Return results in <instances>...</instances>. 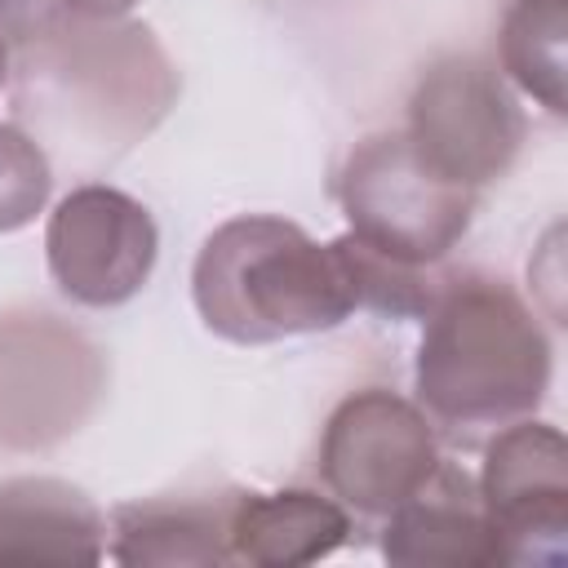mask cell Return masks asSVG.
Here are the masks:
<instances>
[{
    "label": "cell",
    "mask_w": 568,
    "mask_h": 568,
    "mask_svg": "<svg viewBox=\"0 0 568 568\" xmlns=\"http://www.w3.org/2000/svg\"><path fill=\"white\" fill-rule=\"evenodd\" d=\"M550 337L524 297L493 275H448L422 315L413 364L417 408L430 426L475 444L532 417L550 390Z\"/></svg>",
    "instance_id": "1"
},
{
    "label": "cell",
    "mask_w": 568,
    "mask_h": 568,
    "mask_svg": "<svg viewBox=\"0 0 568 568\" xmlns=\"http://www.w3.org/2000/svg\"><path fill=\"white\" fill-rule=\"evenodd\" d=\"M178 93V75L155 44V36L124 18H84L67 4L18 44V89L22 115L62 138L71 151H124L146 138Z\"/></svg>",
    "instance_id": "2"
},
{
    "label": "cell",
    "mask_w": 568,
    "mask_h": 568,
    "mask_svg": "<svg viewBox=\"0 0 568 568\" xmlns=\"http://www.w3.org/2000/svg\"><path fill=\"white\" fill-rule=\"evenodd\" d=\"M191 297L204 328L235 346L328 333L359 311L337 244H320L275 213H240L209 231L191 266Z\"/></svg>",
    "instance_id": "3"
},
{
    "label": "cell",
    "mask_w": 568,
    "mask_h": 568,
    "mask_svg": "<svg viewBox=\"0 0 568 568\" xmlns=\"http://www.w3.org/2000/svg\"><path fill=\"white\" fill-rule=\"evenodd\" d=\"M337 204L351 235L408 257L444 262L475 217V191L439 178L404 138V129L364 138L337 169Z\"/></svg>",
    "instance_id": "4"
},
{
    "label": "cell",
    "mask_w": 568,
    "mask_h": 568,
    "mask_svg": "<svg viewBox=\"0 0 568 568\" xmlns=\"http://www.w3.org/2000/svg\"><path fill=\"white\" fill-rule=\"evenodd\" d=\"M524 129V111L506 80L470 53H448L413 84L404 138L439 178L479 191L510 173Z\"/></svg>",
    "instance_id": "5"
},
{
    "label": "cell",
    "mask_w": 568,
    "mask_h": 568,
    "mask_svg": "<svg viewBox=\"0 0 568 568\" xmlns=\"http://www.w3.org/2000/svg\"><path fill=\"white\" fill-rule=\"evenodd\" d=\"M435 462L439 439L430 417L386 386L346 395L324 422L320 479L346 510L364 519L390 515L435 470Z\"/></svg>",
    "instance_id": "6"
},
{
    "label": "cell",
    "mask_w": 568,
    "mask_h": 568,
    "mask_svg": "<svg viewBox=\"0 0 568 568\" xmlns=\"http://www.w3.org/2000/svg\"><path fill=\"white\" fill-rule=\"evenodd\" d=\"M497 564L564 568L568 559V444L559 426L519 417L488 435L475 479Z\"/></svg>",
    "instance_id": "7"
},
{
    "label": "cell",
    "mask_w": 568,
    "mask_h": 568,
    "mask_svg": "<svg viewBox=\"0 0 568 568\" xmlns=\"http://www.w3.org/2000/svg\"><path fill=\"white\" fill-rule=\"evenodd\" d=\"M160 257V231L142 200L120 186L84 182L58 200L44 226L53 284L93 311L133 302Z\"/></svg>",
    "instance_id": "8"
},
{
    "label": "cell",
    "mask_w": 568,
    "mask_h": 568,
    "mask_svg": "<svg viewBox=\"0 0 568 568\" xmlns=\"http://www.w3.org/2000/svg\"><path fill=\"white\" fill-rule=\"evenodd\" d=\"M102 395L98 351L53 315L0 320V448H49Z\"/></svg>",
    "instance_id": "9"
},
{
    "label": "cell",
    "mask_w": 568,
    "mask_h": 568,
    "mask_svg": "<svg viewBox=\"0 0 568 568\" xmlns=\"http://www.w3.org/2000/svg\"><path fill=\"white\" fill-rule=\"evenodd\" d=\"M382 555L399 568H488L497 564V541L479 501L475 479L435 462V470L382 515Z\"/></svg>",
    "instance_id": "10"
},
{
    "label": "cell",
    "mask_w": 568,
    "mask_h": 568,
    "mask_svg": "<svg viewBox=\"0 0 568 568\" xmlns=\"http://www.w3.org/2000/svg\"><path fill=\"white\" fill-rule=\"evenodd\" d=\"M106 519L75 484L53 475L0 479V568L9 564H98Z\"/></svg>",
    "instance_id": "11"
},
{
    "label": "cell",
    "mask_w": 568,
    "mask_h": 568,
    "mask_svg": "<svg viewBox=\"0 0 568 568\" xmlns=\"http://www.w3.org/2000/svg\"><path fill=\"white\" fill-rule=\"evenodd\" d=\"M231 564L253 568H302L328 559L351 541V515L342 501L311 488L235 493L226 515Z\"/></svg>",
    "instance_id": "12"
},
{
    "label": "cell",
    "mask_w": 568,
    "mask_h": 568,
    "mask_svg": "<svg viewBox=\"0 0 568 568\" xmlns=\"http://www.w3.org/2000/svg\"><path fill=\"white\" fill-rule=\"evenodd\" d=\"M231 497H151L115 506L111 559L115 564H231L226 541Z\"/></svg>",
    "instance_id": "13"
},
{
    "label": "cell",
    "mask_w": 568,
    "mask_h": 568,
    "mask_svg": "<svg viewBox=\"0 0 568 568\" xmlns=\"http://www.w3.org/2000/svg\"><path fill=\"white\" fill-rule=\"evenodd\" d=\"M564 40H568V0H510L501 13V71L550 115L568 111V67H564Z\"/></svg>",
    "instance_id": "14"
},
{
    "label": "cell",
    "mask_w": 568,
    "mask_h": 568,
    "mask_svg": "<svg viewBox=\"0 0 568 568\" xmlns=\"http://www.w3.org/2000/svg\"><path fill=\"white\" fill-rule=\"evenodd\" d=\"M337 253L351 271V284H355V306L359 311H373V315H386V320H422L435 302V293L444 288L448 275H439V262L426 266V262H408V257H395L351 231H342L337 240Z\"/></svg>",
    "instance_id": "15"
},
{
    "label": "cell",
    "mask_w": 568,
    "mask_h": 568,
    "mask_svg": "<svg viewBox=\"0 0 568 568\" xmlns=\"http://www.w3.org/2000/svg\"><path fill=\"white\" fill-rule=\"evenodd\" d=\"M49 191H53V169L44 146L27 129L0 120V235L31 226L36 213H44Z\"/></svg>",
    "instance_id": "16"
},
{
    "label": "cell",
    "mask_w": 568,
    "mask_h": 568,
    "mask_svg": "<svg viewBox=\"0 0 568 568\" xmlns=\"http://www.w3.org/2000/svg\"><path fill=\"white\" fill-rule=\"evenodd\" d=\"M58 9H62V0H0V40L13 49L27 44Z\"/></svg>",
    "instance_id": "17"
},
{
    "label": "cell",
    "mask_w": 568,
    "mask_h": 568,
    "mask_svg": "<svg viewBox=\"0 0 568 568\" xmlns=\"http://www.w3.org/2000/svg\"><path fill=\"white\" fill-rule=\"evenodd\" d=\"M71 13H84V18H124L133 13L142 0H62Z\"/></svg>",
    "instance_id": "18"
},
{
    "label": "cell",
    "mask_w": 568,
    "mask_h": 568,
    "mask_svg": "<svg viewBox=\"0 0 568 568\" xmlns=\"http://www.w3.org/2000/svg\"><path fill=\"white\" fill-rule=\"evenodd\" d=\"M4 80H9V44L0 40V89H4Z\"/></svg>",
    "instance_id": "19"
}]
</instances>
